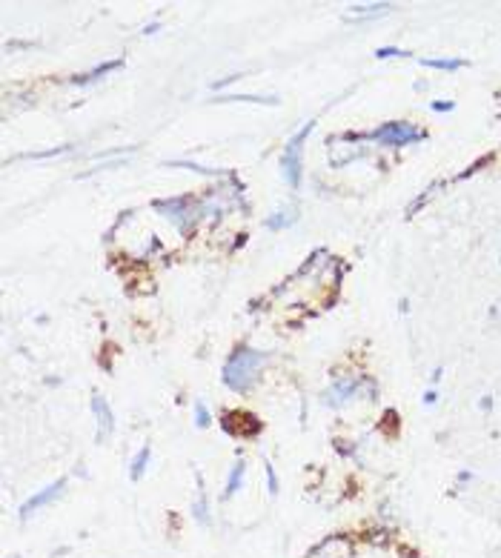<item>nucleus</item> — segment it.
I'll list each match as a JSON object with an SVG mask.
<instances>
[{
	"label": "nucleus",
	"instance_id": "f257e3e1",
	"mask_svg": "<svg viewBox=\"0 0 501 558\" xmlns=\"http://www.w3.org/2000/svg\"><path fill=\"white\" fill-rule=\"evenodd\" d=\"M269 355L261 350H249V346H238L235 352H229L224 363V383L233 392H249L258 383L261 370L266 367Z\"/></svg>",
	"mask_w": 501,
	"mask_h": 558
},
{
	"label": "nucleus",
	"instance_id": "f03ea898",
	"mask_svg": "<svg viewBox=\"0 0 501 558\" xmlns=\"http://www.w3.org/2000/svg\"><path fill=\"white\" fill-rule=\"evenodd\" d=\"M313 126H315V121H306V123L293 134V138H290V143L284 146V152H281V172H284V181L290 183L293 189L301 186V175H304V143H306V138H310Z\"/></svg>",
	"mask_w": 501,
	"mask_h": 558
},
{
	"label": "nucleus",
	"instance_id": "7ed1b4c3",
	"mask_svg": "<svg viewBox=\"0 0 501 558\" xmlns=\"http://www.w3.org/2000/svg\"><path fill=\"white\" fill-rule=\"evenodd\" d=\"M367 138L375 141V143H381V146L401 149V146L421 143L424 138H427V132L418 129L415 123H407V121H390V123H381L375 132H370Z\"/></svg>",
	"mask_w": 501,
	"mask_h": 558
},
{
	"label": "nucleus",
	"instance_id": "20e7f679",
	"mask_svg": "<svg viewBox=\"0 0 501 558\" xmlns=\"http://www.w3.org/2000/svg\"><path fill=\"white\" fill-rule=\"evenodd\" d=\"M152 206H155L161 215H166L169 221H175V226L181 229V232H189V229H192V223H195V221L201 218V212H198L195 206H192V201H189V198H169V201H155Z\"/></svg>",
	"mask_w": 501,
	"mask_h": 558
},
{
	"label": "nucleus",
	"instance_id": "39448f33",
	"mask_svg": "<svg viewBox=\"0 0 501 558\" xmlns=\"http://www.w3.org/2000/svg\"><path fill=\"white\" fill-rule=\"evenodd\" d=\"M66 484H69V481H66V478H57V481H52V484H46L43 490H37L35 495H29V498H26V501L21 504V510H17V515H21V518H23V521H26V518H32L35 512H41L43 507L55 504V501H57V498H61V495L66 492Z\"/></svg>",
	"mask_w": 501,
	"mask_h": 558
},
{
	"label": "nucleus",
	"instance_id": "423d86ee",
	"mask_svg": "<svg viewBox=\"0 0 501 558\" xmlns=\"http://www.w3.org/2000/svg\"><path fill=\"white\" fill-rule=\"evenodd\" d=\"M367 383H373V381H367V378H341V381H335L333 387L324 392V403H326V407H341V403L358 398Z\"/></svg>",
	"mask_w": 501,
	"mask_h": 558
},
{
	"label": "nucleus",
	"instance_id": "0eeeda50",
	"mask_svg": "<svg viewBox=\"0 0 501 558\" xmlns=\"http://www.w3.org/2000/svg\"><path fill=\"white\" fill-rule=\"evenodd\" d=\"M92 415L98 418V441L109 438L112 430H115V415H112V407L106 403V398L98 395V392L92 395Z\"/></svg>",
	"mask_w": 501,
	"mask_h": 558
},
{
	"label": "nucleus",
	"instance_id": "6e6552de",
	"mask_svg": "<svg viewBox=\"0 0 501 558\" xmlns=\"http://www.w3.org/2000/svg\"><path fill=\"white\" fill-rule=\"evenodd\" d=\"M195 481H198V492H195V501H192V512H195V521L209 527L212 524V515H209V498H206V490H204V481H201V472H195Z\"/></svg>",
	"mask_w": 501,
	"mask_h": 558
},
{
	"label": "nucleus",
	"instance_id": "1a4fd4ad",
	"mask_svg": "<svg viewBox=\"0 0 501 558\" xmlns=\"http://www.w3.org/2000/svg\"><path fill=\"white\" fill-rule=\"evenodd\" d=\"M244 472H246V464L238 458L235 464H233V470H229V475H226V484H224V492H221L224 501H229V498L238 495V490H241V484H244Z\"/></svg>",
	"mask_w": 501,
	"mask_h": 558
},
{
	"label": "nucleus",
	"instance_id": "9d476101",
	"mask_svg": "<svg viewBox=\"0 0 501 558\" xmlns=\"http://www.w3.org/2000/svg\"><path fill=\"white\" fill-rule=\"evenodd\" d=\"M121 66H124V61H106V63H101V66H95L92 72L81 74V78H75L72 83H78V86H84V83H95V81H101L104 74H112L115 69H121Z\"/></svg>",
	"mask_w": 501,
	"mask_h": 558
},
{
	"label": "nucleus",
	"instance_id": "9b49d317",
	"mask_svg": "<svg viewBox=\"0 0 501 558\" xmlns=\"http://www.w3.org/2000/svg\"><path fill=\"white\" fill-rule=\"evenodd\" d=\"M149 458H152V447L144 444V447L138 450V455L132 458V464H129V481H141V478H144V472H146V467H149Z\"/></svg>",
	"mask_w": 501,
	"mask_h": 558
},
{
	"label": "nucleus",
	"instance_id": "f8f14e48",
	"mask_svg": "<svg viewBox=\"0 0 501 558\" xmlns=\"http://www.w3.org/2000/svg\"><path fill=\"white\" fill-rule=\"evenodd\" d=\"M295 221H298V209H295V206H284L281 212H275V215H269V218H266V226H269V229H275V232H278V229L293 226Z\"/></svg>",
	"mask_w": 501,
	"mask_h": 558
},
{
	"label": "nucleus",
	"instance_id": "ddd939ff",
	"mask_svg": "<svg viewBox=\"0 0 501 558\" xmlns=\"http://www.w3.org/2000/svg\"><path fill=\"white\" fill-rule=\"evenodd\" d=\"M418 63L427 69H441V72H455L461 66H467V61H458V57H421Z\"/></svg>",
	"mask_w": 501,
	"mask_h": 558
},
{
	"label": "nucleus",
	"instance_id": "4468645a",
	"mask_svg": "<svg viewBox=\"0 0 501 558\" xmlns=\"http://www.w3.org/2000/svg\"><path fill=\"white\" fill-rule=\"evenodd\" d=\"M353 9V21H370V17H378V14H384V12H390V6L387 3H373V6H350Z\"/></svg>",
	"mask_w": 501,
	"mask_h": 558
},
{
	"label": "nucleus",
	"instance_id": "2eb2a0df",
	"mask_svg": "<svg viewBox=\"0 0 501 558\" xmlns=\"http://www.w3.org/2000/svg\"><path fill=\"white\" fill-rule=\"evenodd\" d=\"M221 103H278L275 98H255V94H226V98H221Z\"/></svg>",
	"mask_w": 501,
	"mask_h": 558
},
{
	"label": "nucleus",
	"instance_id": "dca6fc26",
	"mask_svg": "<svg viewBox=\"0 0 501 558\" xmlns=\"http://www.w3.org/2000/svg\"><path fill=\"white\" fill-rule=\"evenodd\" d=\"M209 424H212L209 410L204 407V401H195V427H198V430H206Z\"/></svg>",
	"mask_w": 501,
	"mask_h": 558
},
{
	"label": "nucleus",
	"instance_id": "f3484780",
	"mask_svg": "<svg viewBox=\"0 0 501 558\" xmlns=\"http://www.w3.org/2000/svg\"><path fill=\"white\" fill-rule=\"evenodd\" d=\"M375 57H381V61H387V57H410V52H404L398 46H378Z\"/></svg>",
	"mask_w": 501,
	"mask_h": 558
},
{
	"label": "nucleus",
	"instance_id": "a211bd4d",
	"mask_svg": "<svg viewBox=\"0 0 501 558\" xmlns=\"http://www.w3.org/2000/svg\"><path fill=\"white\" fill-rule=\"evenodd\" d=\"M266 487H269V495H278V490H281V484H278V472H275V467L273 464H266Z\"/></svg>",
	"mask_w": 501,
	"mask_h": 558
},
{
	"label": "nucleus",
	"instance_id": "6ab92c4d",
	"mask_svg": "<svg viewBox=\"0 0 501 558\" xmlns=\"http://www.w3.org/2000/svg\"><path fill=\"white\" fill-rule=\"evenodd\" d=\"M430 109H433V112H453L455 103H453V101H430Z\"/></svg>",
	"mask_w": 501,
	"mask_h": 558
},
{
	"label": "nucleus",
	"instance_id": "aec40b11",
	"mask_svg": "<svg viewBox=\"0 0 501 558\" xmlns=\"http://www.w3.org/2000/svg\"><path fill=\"white\" fill-rule=\"evenodd\" d=\"M473 478H475V475H473L470 470H461V472H458V478H455V490H461V487H467V484H470V481H473Z\"/></svg>",
	"mask_w": 501,
	"mask_h": 558
},
{
	"label": "nucleus",
	"instance_id": "412c9836",
	"mask_svg": "<svg viewBox=\"0 0 501 558\" xmlns=\"http://www.w3.org/2000/svg\"><path fill=\"white\" fill-rule=\"evenodd\" d=\"M438 401V392L433 390V392H424V403H427V407H430V403H435Z\"/></svg>",
	"mask_w": 501,
	"mask_h": 558
},
{
	"label": "nucleus",
	"instance_id": "4be33fe9",
	"mask_svg": "<svg viewBox=\"0 0 501 558\" xmlns=\"http://www.w3.org/2000/svg\"><path fill=\"white\" fill-rule=\"evenodd\" d=\"M490 407H493V398L484 395V398H481V410H490Z\"/></svg>",
	"mask_w": 501,
	"mask_h": 558
},
{
	"label": "nucleus",
	"instance_id": "5701e85b",
	"mask_svg": "<svg viewBox=\"0 0 501 558\" xmlns=\"http://www.w3.org/2000/svg\"><path fill=\"white\" fill-rule=\"evenodd\" d=\"M404 558H415V555H404Z\"/></svg>",
	"mask_w": 501,
	"mask_h": 558
},
{
	"label": "nucleus",
	"instance_id": "b1692460",
	"mask_svg": "<svg viewBox=\"0 0 501 558\" xmlns=\"http://www.w3.org/2000/svg\"><path fill=\"white\" fill-rule=\"evenodd\" d=\"M498 98H501V92H498Z\"/></svg>",
	"mask_w": 501,
	"mask_h": 558
},
{
	"label": "nucleus",
	"instance_id": "393cba45",
	"mask_svg": "<svg viewBox=\"0 0 501 558\" xmlns=\"http://www.w3.org/2000/svg\"><path fill=\"white\" fill-rule=\"evenodd\" d=\"M12 558H17V555H12Z\"/></svg>",
	"mask_w": 501,
	"mask_h": 558
}]
</instances>
